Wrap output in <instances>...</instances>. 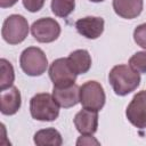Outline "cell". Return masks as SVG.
I'll return each instance as SVG.
<instances>
[{
	"label": "cell",
	"mask_w": 146,
	"mask_h": 146,
	"mask_svg": "<svg viewBox=\"0 0 146 146\" xmlns=\"http://www.w3.org/2000/svg\"><path fill=\"white\" fill-rule=\"evenodd\" d=\"M73 122L81 135H94L98 128V113L83 108L75 114Z\"/></svg>",
	"instance_id": "cell-10"
},
{
	"label": "cell",
	"mask_w": 146,
	"mask_h": 146,
	"mask_svg": "<svg viewBox=\"0 0 146 146\" xmlns=\"http://www.w3.org/2000/svg\"><path fill=\"white\" fill-rule=\"evenodd\" d=\"M59 105L54 96L47 92L34 95L30 100V113L38 121H55L59 115Z\"/></svg>",
	"instance_id": "cell-2"
},
{
	"label": "cell",
	"mask_w": 146,
	"mask_h": 146,
	"mask_svg": "<svg viewBox=\"0 0 146 146\" xmlns=\"http://www.w3.org/2000/svg\"><path fill=\"white\" fill-rule=\"evenodd\" d=\"M76 73L71 67L67 58H57L49 66V78L54 87H67L75 83Z\"/></svg>",
	"instance_id": "cell-6"
},
{
	"label": "cell",
	"mask_w": 146,
	"mask_h": 146,
	"mask_svg": "<svg viewBox=\"0 0 146 146\" xmlns=\"http://www.w3.org/2000/svg\"><path fill=\"white\" fill-rule=\"evenodd\" d=\"M100 143L95 138L92 137L91 135H81V137H79V139L76 140V145L80 146V145H99Z\"/></svg>",
	"instance_id": "cell-21"
},
{
	"label": "cell",
	"mask_w": 146,
	"mask_h": 146,
	"mask_svg": "<svg viewBox=\"0 0 146 146\" xmlns=\"http://www.w3.org/2000/svg\"><path fill=\"white\" fill-rule=\"evenodd\" d=\"M52 96L60 107L70 108L80 103V87L75 83L67 87H54Z\"/></svg>",
	"instance_id": "cell-11"
},
{
	"label": "cell",
	"mask_w": 146,
	"mask_h": 146,
	"mask_svg": "<svg viewBox=\"0 0 146 146\" xmlns=\"http://www.w3.org/2000/svg\"><path fill=\"white\" fill-rule=\"evenodd\" d=\"M0 99H1V113L3 115H14L21 108L22 105L21 92L18 88L14 86L6 90H2L0 95Z\"/></svg>",
	"instance_id": "cell-12"
},
{
	"label": "cell",
	"mask_w": 146,
	"mask_h": 146,
	"mask_svg": "<svg viewBox=\"0 0 146 146\" xmlns=\"http://www.w3.org/2000/svg\"><path fill=\"white\" fill-rule=\"evenodd\" d=\"M91 2H102V1H104V0H90Z\"/></svg>",
	"instance_id": "cell-23"
},
{
	"label": "cell",
	"mask_w": 146,
	"mask_h": 146,
	"mask_svg": "<svg viewBox=\"0 0 146 146\" xmlns=\"http://www.w3.org/2000/svg\"><path fill=\"white\" fill-rule=\"evenodd\" d=\"M133 40L139 47L146 49V23L140 24L135 29Z\"/></svg>",
	"instance_id": "cell-19"
},
{
	"label": "cell",
	"mask_w": 146,
	"mask_h": 146,
	"mask_svg": "<svg viewBox=\"0 0 146 146\" xmlns=\"http://www.w3.org/2000/svg\"><path fill=\"white\" fill-rule=\"evenodd\" d=\"M75 8V0H51V11L62 18H66Z\"/></svg>",
	"instance_id": "cell-17"
},
{
	"label": "cell",
	"mask_w": 146,
	"mask_h": 146,
	"mask_svg": "<svg viewBox=\"0 0 146 146\" xmlns=\"http://www.w3.org/2000/svg\"><path fill=\"white\" fill-rule=\"evenodd\" d=\"M129 66L138 73H146V51H138L129 59Z\"/></svg>",
	"instance_id": "cell-18"
},
{
	"label": "cell",
	"mask_w": 146,
	"mask_h": 146,
	"mask_svg": "<svg viewBox=\"0 0 146 146\" xmlns=\"http://www.w3.org/2000/svg\"><path fill=\"white\" fill-rule=\"evenodd\" d=\"M68 63L76 74H84L91 67V56L86 49H76L72 51L68 57Z\"/></svg>",
	"instance_id": "cell-14"
},
{
	"label": "cell",
	"mask_w": 146,
	"mask_h": 146,
	"mask_svg": "<svg viewBox=\"0 0 146 146\" xmlns=\"http://www.w3.org/2000/svg\"><path fill=\"white\" fill-rule=\"evenodd\" d=\"M115 14L124 19H132L140 15L143 10V0H113Z\"/></svg>",
	"instance_id": "cell-13"
},
{
	"label": "cell",
	"mask_w": 146,
	"mask_h": 146,
	"mask_svg": "<svg viewBox=\"0 0 146 146\" xmlns=\"http://www.w3.org/2000/svg\"><path fill=\"white\" fill-rule=\"evenodd\" d=\"M44 1L46 0H23V6L30 13H36L43 7Z\"/></svg>",
	"instance_id": "cell-20"
},
{
	"label": "cell",
	"mask_w": 146,
	"mask_h": 146,
	"mask_svg": "<svg viewBox=\"0 0 146 146\" xmlns=\"http://www.w3.org/2000/svg\"><path fill=\"white\" fill-rule=\"evenodd\" d=\"M18 0H0V7L1 8H9L13 7Z\"/></svg>",
	"instance_id": "cell-22"
},
{
	"label": "cell",
	"mask_w": 146,
	"mask_h": 146,
	"mask_svg": "<svg viewBox=\"0 0 146 146\" xmlns=\"http://www.w3.org/2000/svg\"><path fill=\"white\" fill-rule=\"evenodd\" d=\"M33 38L41 43H50L60 34V25L51 17H43L35 21L31 26Z\"/></svg>",
	"instance_id": "cell-7"
},
{
	"label": "cell",
	"mask_w": 146,
	"mask_h": 146,
	"mask_svg": "<svg viewBox=\"0 0 146 146\" xmlns=\"http://www.w3.org/2000/svg\"><path fill=\"white\" fill-rule=\"evenodd\" d=\"M29 34L27 19L18 14L9 15L2 24V39L9 44H18L23 42Z\"/></svg>",
	"instance_id": "cell-4"
},
{
	"label": "cell",
	"mask_w": 146,
	"mask_h": 146,
	"mask_svg": "<svg viewBox=\"0 0 146 146\" xmlns=\"http://www.w3.org/2000/svg\"><path fill=\"white\" fill-rule=\"evenodd\" d=\"M104 25H105L104 19L102 17H95V16H87L75 22V29L78 33L91 40L97 39L103 34Z\"/></svg>",
	"instance_id": "cell-9"
},
{
	"label": "cell",
	"mask_w": 146,
	"mask_h": 146,
	"mask_svg": "<svg viewBox=\"0 0 146 146\" xmlns=\"http://www.w3.org/2000/svg\"><path fill=\"white\" fill-rule=\"evenodd\" d=\"M108 81L117 96H127L140 84V75L125 64L115 65L108 73Z\"/></svg>",
	"instance_id": "cell-1"
},
{
	"label": "cell",
	"mask_w": 146,
	"mask_h": 146,
	"mask_svg": "<svg viewBox=\"0 0 146 146\" xmlns=\"http://www.w3.org/2000/svg\"><path fill=\"white\" fill-rule=\"evenodd\" d=\"M104 88L97 81H87L80 87V103L83 108L99 112L105 105Z\"/></svg>",
	"instance_id": "cell-5"
},
{
	"label": "cell",
	"mask_w": 146,
	"mask_h": 146,
	"mask_svg": "<svg viewBox=\"0 0 146 146\" xmlns=\"http://www.w3.org/2000/svg\"><path fill=\"white\" fill-rule=\"evenodd\" d=\"M19 65L25 74L30 76H40L48 67V59L42 49L38 47H27L21 54Z\"/></svg>",
	"instance_id": "cell-3"
},
{
	"label": "cell",
	"mask_w": 146,
	"mask_h": 146,
	"mask_svg": "<svg viewBox=\"0 0 146 146\" xmlns=\"http://www.w3.org/2000/svg\"><path fill=\"white\" fill-rule=\"evenodd\" d=\"M33 140L38 146H60L63 144V138L55 128H46L36 131Z\"/></svg>",
	"instance_id": "cell-15"
},
{
	"label": "cell",
	"mask_w": 146,
	"mask_h": 146,
	"mask_svg": "<svg viewBox=\"0 0 146 146\" xmlns=\"http://www.w3.org/2000/svg\"><path fill=\"white\" fill-rule=\"evenodd\" d=\"M128 121L138 129H146V90L137 92L125 110Z\"/></svg>",
	"instance_id": "cell-8"
},
{
	"label": "cell",
	"mask_w": 146,
	"mask_h": 146,
	"mask_svg": "<svg viewBox=\"0 0 146 146\" xmlns=\"http://www.w3.org/2000/svg\"><path fill=\"white\" fill-rule=\"evenodd\" d=\"M0 68H1V76H0V90H6L14 84L15 73L14 67L6 58L0 59Z\"/></svg>",
	"instance_id": "cell-16"
}]
</instances>
